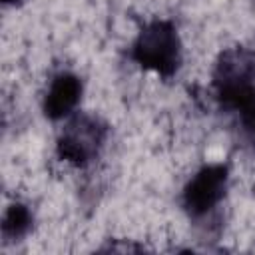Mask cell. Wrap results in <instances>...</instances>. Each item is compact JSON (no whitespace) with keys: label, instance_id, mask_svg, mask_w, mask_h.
<instances>
[{"label":"cell","instance_id":"cell-1","mask_svg":"<svg viewBox=\"0 0 255 255\" xmlns=\"http://www.w3.org/2000/svg\"><path fill=\"white\" fill-rule=\"evenodd\" d=\"M211 84L221 110L235 114L255 96V50L243 46L223 50L215 62Z\"/></svg>","mask_w":255,"mask_h":255},{"label":"cell","instance_id":"cell-2","mask_svg":"<svg viewBox=\"0 0 255 255\" xmlns=\"http://www.w3.org/2000/svg\"><path fill=\"white\" fill-rule=\"evenodd\" d=\"M129 58L143 70L171 78L181 64V40L175 24L169 20L147 22L131 44Z\"/></svg>","mask_w":255,"mask_h":255},{"label":"cell","instance_id":"cell-3","mask_svg":"<svg viewBox=\"0 0 255 255\" xmlns=\"http://www.w3.org/2000/svg\"><path fill=\"white\" fill-rule=\"evenodd\" d=\"M108 135V124L94 114H74L56 141V153L62 161L76 167L88 165L100 153Z\"/></svg>","mask_w":255,"mask_h":255},{"label":"cell","instance_id":"cell-4","mask_svg":"<svg viewBox=\"0 0 255 255\" xmlns=\"http://www.w3.org/2000/svg\"><path fill=\"white\" fill-rule=\"evenodd\" d=\"M229 179V167L225 163H209L197 169V173L183 187L181 203L189 217L199 219L211 213L225 197Z\"/></svg>","mask_w":255,"mask_h":255},{"label":"cell","instance_id":"cell-5","mask_svg":"<svg viewBox=\"0 0 255 255\" xmlns=\"http://www.w3.org/2000/svg\"><path fill=\"white\" fill-rule=\"evenodd\" d=\"M82 98V80L76 74L60 72L54 76L48 94L44 98V114L50 120H62L68 118Z\"/></svg>","mask_w":255,"mask_h":255},{"label":"cell","instance_id":"cell-6","mask_svg":"<svg viewBox=\"0 0 255 255\" xmlns=\"http://www.w3.org/2000/svg\"><path fill=\"white\" fill-rule=\"evenodd\" d=\"M32 223H34L32 211L24 203H12L8 205L2 217V237L6 241H18L28 235Z\"/></svg>","mask_w":255,"mask_h":255},{"label":"cell","instance_id":"cell-7","mask_svg":"<svg viewBox=\"0 0 255 255\" xmlns=\"http://www.w3.org/2000/svg\"><path fill=\"white\" fill-rule=\"evenodd\" d=\"M235 114H237V122H239L243 137L251 145H255V96L245 106H241Z\"/></svg>","mask_w":255,"mask_h":255},{"label":"cell","instance_id":"cell-8","mask_svg":"<svg viewBox=\"0 0 255 255\" xmlns=\"http://www.w3.org/2000/svg\"><path fill=\"white\" fill-rule=\"evenodd\" d=\"M4 4H16V2H20V0H2Z\"/></svg>","mask_w":255,"mask_h":255}]
</instances>
